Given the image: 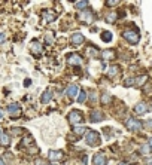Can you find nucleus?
I'll use <instances>...</instances> for the list:
<instances>
[{
  "label": "nucleus",
  "mask_w": 152,
  "mask_h": 165,
  "mask_svg": "<svg viewBox=\"0 0 152 165\" xmlns=\"http://www.w3.org/2000/svg\"><path fill=\"white\" fill-rule=\"evenodd\" d=\"M85 141H87L90 146H99L101 143L100 134L97 131H88L87 132V137H85Z\"/></svg>",
  "instance_id": "1"
},
{
  "label": "nucleus",
  "mask_w": 152,
  "mask_h": 165,
  "mask_svg": "<svg viewBox=\"0 0 152 165\" xmlns=\"http://www.w3.org/2000/svg\"><path fill=\"white\" fill-rule=\"evenodd\" d=\"M124 39L125 40H128L130 43H133V45H136V43H139V40H140V36H139V33L137 31H131V30H127V31H124Z\"/></svg>",
  "instance_id": "2"
},
{
  "label": "nucleus",
  "mask_w": 152,
  "mask_h": 165,
  "mask_svg": "<svg viewBox=\"0 0 152 165\" xmlns=\"http://www.w3.org/2000/svg\"><path fill=\"white\" fill-rule=\"evenodd\" d=\"M69 121H70V124H75V125L82 122V112L81 110H72L69 113Z\"/></svg>",
  "instance_id": "3"
},
{
  "label": "nucleus",
  "mask_w": 152,
  "mask_h": 165,
  "mask_svg": "<svg viewBox=\"0 0 152 165\" xmlns=\"http://www.w3.org/2000/svg\"><path fill=\"white\" fill-rule=\"evenodd\" d=\"M81 19L84 21L85 24H91L94 19H95V17H94V14L90 10V9H85L84 12L81 14Z\"/></svg>",
  "instance_id": "4"
},
{
  "label": "nucleus",
  "mask_w": 152,
  "mask_h": 165,
  "mask_svg": "<svg viewBox=\"0 0 152 165\" xmlns=\"http://www.w3.org/2000/svg\"><path fill=\"white\" fill-rule=\"evenodd\" d=\"M127 128L128 130H131V131H137V130H140L142 128V124L139 122V121H136V119H133V118H130L128 121H127Z\"/></svg>",
  "instance_id": "5"
},
{
  "label": "nucleus",
  "mask_w": 152,
  "mask_h": 165,
  "mask_svg": "<svg viewBox=\"0 0 152 165\" xmlns=\"http://www.w3.org/2000/svg\"><path fill=\"white\" fill-rule=\"evenodd\" d=\"M66 94H67V97H69L70 100H73V98L76 97V95L79 94V86H78L76 83H73V85H70V86H69L67 89H66Z\"/></svg>",
  "instance_id": "6"
},
{
  "label": "nucleus",
  "mask_w": 152,
  "mask_h": 165,
  "mask_svg": "<svg viewBox=\"0 0 152 165\" xmlns=\"http://www.w3.org/2000/svg\"><path fill=\"white\" fill-rule=\"evenodd\" d=\"M67 63L72 66H81L82 64V58L79 57L78 54H70V57L67 58Z\"/></svg>",
  "instance_id": "7"
},
{
  "label": "nucleus",
  "mask_w": 152,
  "mask_h": 165,
  "mask_svg": "<svg viewBox=\"0 0 152 165\" xmlns=\"http://www.w3.org/2000/svg\"><path fill=\"white\" fill-rule=\"evenodd\" d=\"M8 113L11 116H18L19 113H21V107H19V104H17V103H12V104H9L8 106Z\"/></svg>",
  "instance_id": "8"
},
{
  "label": "nucleus",
  "mask_w": 152,
  "mask_h": 165,
  "mask_svg": "<svg viewBox=\"0 0 152 165\" xmlns=\"http://www.w3.org/2000/svg\"><path fill=\"white\" fill-rule=\"evenodd\" d=\"M48 158H49V161H60V159H63V152H60V150H51L49 153H48Z\"/></svg>",
  "instance_id": "9"
},
{
  "label": "nucleus",
  "mask_w": 152,
  "mask_h": 165,
  "mask_svg": "<svg viewBox=\"0 0 152 165\" xmlns=\"http://www.w3.org/2000/svg\"><path fill=\"white\" fill-rule=\"evenodd\" d=\"M72 43H73V45H76V46L82 45V43H84V34L73 33V34H72Z\"/></svg>",
  "instance_id": "10"
},
{
  "label": "nucleus",
  "mask_w": 152,
  "mask_h": 165,
  "mask_svg": "<svg viewBox=\"0 0 152 165\" xmlns=\"http://www.w3.org/2000/svg\"><path fill=\"white\" fill-rule=\"evenodd\" d=\"M94 165H104L106 164V156L103 155V153H97V155H94Z\"/></svg>",
  "instance_id": "11"
},
{
  "label": "nucleus",
  "mask_w": 152,
  "mask_h": 165,
  "mask_svg": "<svg viewBox=\"0 0 152 165\" xmlns=\"http://www.w3.org/2000/svg\"><path fill=\"white\" fill-rule=\"evenodd\" d=\"M90 119H91V122H101V121L104 119V115L97 110V112H93V113H91V118H90Z\"/></svg>",
  "instance_id": "12"
},
{
  "label": "nucleus",
  "mask_w": 152,
  "mask_h": 165,
  "mask_svg": "<svg viewBox=\"0 0 152 165\" xmlns=\"http://www.w3.org/2000/svg\"><path fill=\"white\" fill-rule=\"evenodd\" d=\"M42 17L45 21H48V23H52L54 19H55V14L52 12V10H43Z\"/></svg>",
  "instance_id": "13"
},
{
  "label": "nucleus",
  "mask_w": 152,
  "mask_h": 165,
  "mask_svg": "<svg viewBox=\"0 0 152 165\" xmlns=\"http://www.w3.org/2000/svg\"><path fill=\"white\" fill-rule=\"evenodd\" d=\"M134 112L137 113V115H143V113L148 112V106H146L145 103H139V104L134 107Z\"/></svg>",
  "instance_id": "14"
},
{
  "label": "nucleus",
  "mask_w": 152,
  "mask_h": 165,
  "mask_svg": "<svg viewBox=\"0 0 152 165\" xmlns=\"http://www.w3.org/2000/svg\"><path fill=\"white\" fill-rule=\"evenodd\" d=\"M51 100H52V91H51V89H46V91L43 92L42 98H40V103L46 104V103H49Z\"/></svg>",
  "instance_id": "15"
},
{
  "label": "nucleus",
  "mask_w": 152,
  "mask_h": 165,
  "mask_svg": "<svg viewBox=\"0 0 152 165\" xmlns=\"http://www.w3.org/2000/svg\"><path fill=\"white\" fill-rule=\"evenodd\" d=\"M32 52L36 54V55H40V54H42V45H40L39 42H33V45H32Z\"/></svg>",
  "instance_id": "16"
},
{
  "label": "nucleus",
  "mask_w": 152,
  "mask_h": 165,
  "mask_svg": "<svg viewBox=\"0 0 152 165\" xmlns=\"http://www.w3.org/2000/svg\"><path fill=\"white\" fill-rule=\"evenodd\" d=\"M118 73H119V67L118 66H112L109 70H108V76H110V77H115Z\"/></svg>",
  "instance_id": "17"
},
{
  "label": "nucleus",
  "mask_w": 152,
  "mask_h": 165,
  "mask_svg": "<svg viewBox=\"0 0 152 165\" xmlns=\"http://www.w3.org/2000/svg\"><path fill=\"white\" fill-rule=\"evenodd\" d=\"M101 55H103V58H104V60H112V58L115 57V52H113V51H103V52H101Z\"/></svg>",
  "instance_id": "18"
},
{
  "label": "nucleus",
  "mask_w": 152,
  "mask_h": 165,
  "mask_svg": "<svg viewBox=\"0 0 152 165\" xmlns=\"http://www.w3.org/2000/svg\"><path fill=\"white\" fill-rule=\"evenodd\" d=\"M88 6V2H85V0H81V2H75V8L76 9H84Z\"/></svg>",
  "instance_id": "19"
},
{
  "label": "nucleus",
  "mask_w": 152,
  "mask_h": 165,
  "mask_svg": "<svg viewBox=\"0 0 152 165\" xmlns=\"http://www.w3.org/2000/svg\"><path fill=\"white\" fill-rule=\"evenodd\" d=\"M101 40L110 42L112 40V33H110V31H103V33H101Z\"/></svg>",
  "instance_id": "20"
},
{
  "label": "nucleus",
  "mask_w": 152,
  "mask_h": 165,
  "mask_svg": "<svg viewBox=\"0 0 152 165\" xmlns=\"http://www.w3.org/2000/svg\"><path fill=\"white\" fill-rule=\"evenodd\" d=\"M9 143H11L9 137L6 135V134H3V135L0 137V144H2V146H9Z\"/></svg>",
  "instance_id": "21"
},
{
  "label": "nucleus",
  "mask_w": 152,
  "mask_h": 165,
  "mask_svg": "<svg viewBox=\"0 0 152 165\" xmlns=\"http://www.w3.org/2000/svg\"><path fill=\"white\" fill-rule=\"evenodd\" d=\"M146 79H148L146 76H140V77H137V79L134 80V85H137V86H142V85L146 82Z\"/></svg>",
  "instance_id": "22"
},
{
  "label": "nucleus",
  "mask_w": 152,
  "mask_h": 165,
  "mask_svg": "<svg viewBox=\"0 0 152 165\" xmlns=\"http://www.w3.org/2000/svg\"><path fill=\"white\" fill-rule=\"evenodd\" d=\"M85 100H87V92H85V91H79L78 103H85Z\"/></svg>",
  "instance_id": "23"
},
{
  "label": "nucleus",
  "mask_w": 152,
  "mask_h": 165,
  "mask_svg": "<svg viewBox=\"0 0 152 165\" xmlns=\"http://www.w3.org/2000/svg\"><path fill=\"white\" fill-rule=\"evenodd\" d=\"M73 131H75V134H84V132L87 131V128H85V126H75Z\"/></svg>",
  "instance_id": "24"
},
{
  "label": "nucleus",
  "mask_w": 152,
  "mask_h": 165,
  "mask_svg": "<svg viewBox=\"0 0 152 165\" xmlns=\"http://www.w3.org/2000/svg\"><path fill=\"white\" fill-rule=\"evenodd\" d=\"M140 152H142V153H145V155H148V153L151 152V147H149V144H143V146L140 147Z\"/></svg>",
  "instance_id": "25"
},
{
  "label": "nucleus",
  "mask_w": 152,
  "mask_h": 165,
  "mask_svg": "<svg viewBox=\"0 0 152 165\" xmlns=\"http://www.w3.org/2000/svg\"><path fill=\"white\" fill-rule=\"evenodd\" d=\"M115 18H116V14H109L106 17V23H115Z\"/></svg>",
  "instance_id": "26"
},
{
  "label": "nucleus",
  "mask_w": 152,
  "mask_h": 165,
  "mask_svg": "<svg viewBox=\"0 0 152 165\" xmlns=\"http://www.w3.org/2000/svg\"><path fill=\"white\" fill-rule=\"evenodd\" d=\"M131 85H134V79L133 77H130L128 80H125V86H131Z\"/></svg>",
  "instance_id": "27"
},
{
  "label": "nucleus",
  "mask_w": 152,
  "mask_h": 165,
  "mask_svg": "<svg viewBox=\"0 0 152 165\" xmlns=\"http://www.w3.org/2000/svg\"><path fill=\"white\" fill-rule=\"evenodd\" d=\"M109 100H110V97L108 94H103V97H101V101H103V103H108Z\"/></svg>",
  "instance_id": "28"
},
{
  "label": "nucleus",
  "mask_w": 152,
  "mask_h": 165,
  "mask_svg": "<svg viewBox=\"0 0 152 165\" xmlns=\"http://www.w3.org/2000/svg\"><path fill=\"white\" fill-rule=\"evenodd\" d=\"M95 100H97V97H95V92H91V95H90V101H91V103H95Z\"/></svg>",
  "instance_id": "29"
},
{
  "label": "nucleus",
  "mask_w": 152,
  "mask_h": 165,
  "mask_svg": "<svg viewBox=\"0 0 152 165\" xmlns=\"http://www.w3.org/2000/svg\"><path fill=\"white\" fill-rule=\"evenodd\" d=\"M145 165H152V156H149V158H146V159H145Z\"/></svg>",
  "instance_id": "30"
},
{
  "label": "nucleus",
  "mask_w": 152,
  "mask_h": 165,
  "mask_svg": "<svg viewBox=\"0 0 152 165\" xmlns=\"http://www.w3.org/2000/svg\"><path fill=\"white\" fill-rule=\"evenodd\" d=\"M87 52H88V54H94V55H95V54H97V49H93V48H88V49H87Z\"/></svg>",
  "instance_id": "31"
},
{
  "label": "nucleus",
  "mask_w": 152,
  "mask_h": 165,
  "mask_svg": "<svg viewBox=\"0 0 152 165\" xmlns=\"http://www.w3.org/2000/svg\"><path fill=\"white\" fill-rule=\"evenodd\" d=\"M5 40H6V36H5V34L2 33V34H0V43H3Z\"/></svg>",
  "instance_id": "32"
},
{
  "label": "nucleus",
  "mask_w": 152,
  "mask_h": 165,
  "mask_svg": "<svg viewBox=\"0 0 152 165\" xmlns=\"http://www.w3.org/2000/svg\"><path fill=\"white\" fill-rule=\"evenodd\" d=\"M146 126H148V128H152V119H149V121H146Z\"/></svg>",
  "instance_id": "33"
},
{
  "label": "nucleus",
  "mask_w": 152,
  "mask_h": 165,
  "mask_svg": "<svg viewBox=\"0 0 152 165\" xmlns=\"http://www.w3.org/2000/svg\"><path fill=\"white\" fill-rule=\"evenodd\" d=\"M116 3H118V2H108V5H109V6H115Z\"/></svg>",
  "instance_id": "34"
},
{
  "label": "nucleus",
  "mask_w": 152,
  "mask_h": 165,
  "mask_svg": "<svg viewBox=\"0 0 152 165\" xmlns=\"http://www.w3.org/2000/svg\"><path fill=\"white\" fill-rule=\"evenodd\" d=\"M0 165H6V162H5V159H3V158H0Z\"/></svg>",
  "instance_id": "35"
},
{
  "label": "nucleus",
  "mask_w": 152,
  "mask_h": 165,
  "mask_svg": "<svg viewBox=\"0 0 152 165\" xmlns=\"http://www.w3.org/2000/svg\"><path fill=\"white\" fill-rule=\"evenodd\" d=\"M148 144H149V147L152 149V138H149V143H148Z\"/></svg>",
  "instance_id": "36"
},
{
  "label": "nucleus",
  "mask_w": 152,
  "mask_h": 165,
  "mask_svg": "<svg viewBox=\"0 0 152 165\" xmlns=\"http://www.w3.org/2000/svg\"><path fill=\"white\" fill-rule=\"evenodd\" d=\"M2 118H3V112L0 110V119H2Z\"/></svg>",
  "instance_id": "37"
},
{
  "label": "nucleus",
  "mask_w": 152,
  "mask_h": 165,
  "mask_svg": "<svg viewBox=\"0 0 152 165\" xmlns=\"http://www.w3.org/2000/svg\"><path fill=\"white\" fill-rule=\"evenodd\" d=\"M2 135H3V132H2V130H0V137H2Z\"/></svg>",
  "instance_id": "38"
},
{
  "label": "nucleus",
  "mask_w": 152,
  "mask_h": 165,
  "mask_svg": "<svg viewBox=\"0 0 152 165\" xmlns=\"http://www.w3.org/2000/svg\"><path fill=\"white\" fill-rule=\"evenodd\" d=\"M52 165H54V164H52Z\"/></svg>",
  "instance_id": "39"
}]
</instances>
